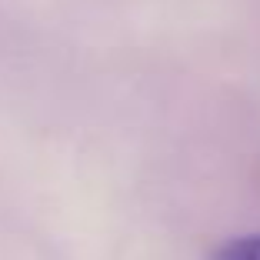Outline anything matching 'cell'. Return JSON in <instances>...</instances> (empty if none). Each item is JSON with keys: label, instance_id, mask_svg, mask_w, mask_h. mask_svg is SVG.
Returning a JSON list of instances; mask_svg holds the SVG:
<instances>
[{"label": "cell", "instance_id": "1", "mask_svg": "<svg viewBox=\"0 0 260 260\" xmlns=\"http://www.w3.org/2000/svg\"><path fill=\"white\" fill-rule=\"evenodd\" d=\"M214 260H260V234L240 237V240H234V244L220 247V250L214 253Z\"/></svg>", "mask_w": 260, "mask_h": 260}]
</instances>
